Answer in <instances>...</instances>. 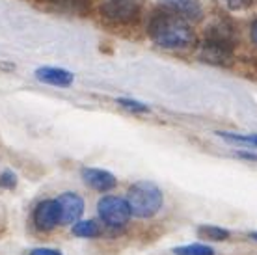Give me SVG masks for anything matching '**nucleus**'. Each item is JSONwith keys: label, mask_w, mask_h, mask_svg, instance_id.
<instances>
[{"label": "nucleus", "mask_w": 257, "mask_h": 255, "mask_svg": "<svg viewBox=\"0 0 257 255\" xmlns=\"http://www.w3.org/2000/svg\"><path fill=\"white\" fill-rule=\"evenodd\" d=\"M149 36L155 43L162 49L177 51V49H188L194 45L196 36L190 28L188 21L181 19L179 15L168 12H157L149 21Z\"/></svg>", "instance_id": "f257e3e1"}, {"label": "nucleus", "mask_w": 257, "mask_h": 255, "mask_svg": "<svg viewBox=\"0 0 257 255\" xmlns=\"http://www.w3.org/2000/svg\"><path fill=\"white\" fill-rule=\"evenodd\" d=\"M235 43H237V38L231 26L225 23H218L209 28L205 41L201 43V49H199V56L203 62H209V64H227L233 58Z\"/></svg>", "instance_id": "f03ea898"}, {"label": "nucleus", "mask_w": 257, "mask_h": 255, "mask_svg": "<svg viewBox=\"0 0 257 255\" xmlns=\"http://www.w3.org/2000/svg\"><path fill=\"white\" fill-rule=\"evenodd\" d=\"M127 203L131 212L138 218H149L157 214L162 207V192L161 188L149 181H140L128 188Z\"/></svg>", "instance_id": "7ed1b4c3"}, {"label": "nucleus", "mask_w": 257, "mask_h": 255, "mask_svg": "<svg viewBox=\"0 0 257 255\" xmlns=\"http://www.w3.org/2000/svg\"><path fill=\"white\" fill-rule=\"evenodd\" d=\"M97 209H99V216L103 218V222H106L108 225H114V227L125 225L131 214H133L127 201L121 198H116V196L103 198L97 203Z\"/></svg>", "instance_id": "20e7f679"}, {"label": "nucleus", "mask_w": 257, "mask_h": 255, "mask_svg": "<svg viewBox=\"0 0 257 255\" xmlns=\"http://www.w3.org/2000/svg\"><path fill=\"white\" fill-rule=\"evenodd\" d=\"M103 13L114 23H131L138 15V0H103Z\"/></svg>", "instance_id": "39448f33"}, {"label": "nucleus", "mask_w": 257, "mask_h": 255, "mask_svg": "<svg viewBox=\"0 0 257 255\" xmlns=\"http://www.w3.org/2000/svg\"><path fill=\"white\" fill-rule=\"evenodd\" d=\"M56 203L60 209V223L69 225V223H77L80 220L84 212V201L80 196L73 194V192H65L56 199Z\"/></svg>", "instance_id": "423d86ee"}, {"label": "nucleus", "mask_w": 257, "mask_h": 255, "mask_svg": "<svg viewBox=\"0 0 257 255\" xmlns=\"http://www.w3.org/2000/svg\"><path fill=\"white\" fill-rule=\"evenodd\" d=\"M34 222L41 231H51L60 223V209L56 199H45L38 205L34 212Z\"/></svg>", "instance_id": "0eeeda50"}, {"label": "nucleus", "mask_w": 257, "mask_h": 255, "mask_svg": "<svg viewBox=\"0 0 257 255\" xmlns=\"http://www.w3.org/2000/svg\"><path fill=\"white\" fill-rule=\"evenodd\" d=\"M161 2L168 12L179 15L185 21H199L203 15L199 0H161Z\"/></svg>", "instance_id": "6e6552de"}, {"label": "nucleus", "mask_w": 257, "mask_h": 255, "mask_svg": "<svg viewBox=\"0 0 257 255\" xmlns=\"http://www.w3.org/2000/svg\"><path fill=\"white\" fill-rule=\"evenodd\" d=\"M82 179L86 185L95 188L99 192H108L116 186V177L106 170H97V168H84Z\"/></svg>", "instance_id": "1a4fd4ad"}, {"label": "nucleus", "mask_w": 257, "mask_h": 255, "mask_svg": "<svg viewBox=\"0 0 257 255\" xmlns=\"http://www.w3.org/2000/svg\"><path fill=\"white\" fill-rule=\"evenodd\" d=\"M36 77L41 82L52 84V86H60V88H67L73 84V73L60 67H39L36 71Z\"/></svg>", "instance_id": "9d476101"}, {"label": "nucleus", "mask_w": 257, "mask_h": 255, "mask_svg": "<svg viewBox=\"0 0 257 255\" xmlns=\"http://www.w3.org/2000/svg\"><path fill=\"white\" fill-rule=\"evenodd\" d=\"M41 2L69 13H84L90 8V0H41Z\"/></svg>", "instance_id": "9b49d317"}, {"label": "nucleus", "mask_w": 257, "mask_h": 255, "mask_svg": "<svg viewBox=\"0 0 257 255\" xmlns=\"http://www.w3.org/2000/svg\"><path fill=\"white\" fill-rule=\"evenodd\" d=\"M101 233V227L99 223L93 222V220H84V222H77L73 225V235L84 236V238H93Z\"/></svg>", "instance_id": "f8f14e48"}, {"label": "nucleus", "mask_w": 257, "mask_h": 255, "mask_svg": "<svg viewBox=\"0 0 257 255\" xmlns=\"http://www.w3.org/2000/svg\"><path fill=\"white\" fill-rule=\"evenodd\" d=\"M198 233L199 236L209 238V240H225V238H229V231L216 227V225H203V227L198 229Z\"/></svg>", "instance_id": "ddd939ff"}, {"label": "nucleus", "mask_w": 257, "mask_h": 255, "mask_svg": "<svg viewBox=\"0 0 257 255\" xmlns=\"http://www.w3.org/2000/svg\"><path fill=\"white\" fill-rule=\"evenodd\" d=\"M175 255H212V248L205 244H188V246H181L174 249Z\"/></svg>", "instance_id": "4468645a"}, {"label": "nucleus", "mask_w": 257, "mask_h": 255, "mask_svg": "<svg viewBox=\"0 0 257 255\" xmlns=\"http://www.w3.org/2000/svg\"><path fill=\"white\" fill-rule=\"evenodd\" d=\"M222 138L231 142H242V144H253L257 146V134H250V136H240V134H231V133H218Z\"/></svg>", "instance_id": "2eb2a0df"}, {"label": "nucleus", "mask_w": 257, "mask_h": 255, "mask_svg": "<svg viewBox=\"0 0 257 255\" xmlns=\"http://www.w3.org/2000/svg\"><path fill=\"white\" fill-rule=\"evenodd\" d=\"M222 6H225L227 10H233V12H238V10H246L253 4V0H218Z\"/></svg>", "instance_id": "dca6fc26"}, {"label": "nucleus", "mask_w": 257, "mask_h": 255, "mask_svg": "<svg viewBox=\"0 0 257 255\" xmlns=\"http://www.w3.org/2000/svg\"><path fill=\"white\" fill-rule=\"evenodd\" d=\"M117 104H121V106H125L128 110H135V112H149L148 104L133 101V99H117Z\"/></svg>", "instance_id": "f3484780"}, {"label": "nucleus", "mask_w": 257, "mask_h": 255, "mask_svg": "<svg viewBox=\"0 0 257 255\" xmlns=\"http://www.w3.org/2000/svg\"><path fill=\"white\" fill-rule=\"evenodd\" d=\"M17 185V181H15V175L12 172H4L0 175V186H4V188H13V186Z\"/></svg>", "instance_id": "a211bd4d"}, {"label": "nucleus", "mask_w": 257, "mask_h": 255, "mask_svg": "<svg viewBox=\"0 0 257 255\" xmlns=\"http://www.w3.org/2000/svg\"><path fill=\"white\" fill-rule=\"evenodd\" d=\"M28 255H62L58 249H51V248H36L32 249Z\"/></svg>", "instance_id": "6ab92c4d"}, {"label": "nucleus", "mask_w": 257, "mask_h": 255, "mask_svg": "<svg viewBox=\"0 0 257 255\" xmlns=\"http://www.w3.org/2000/svg\"><path fill=\"white\" fill-rule=\"evenodd\" d=\"M250 34H251V39H253V43L257 45V21H253V23H251Z\"/></svg>", "instance_id": "aec40b11"}, {"label": "nucleus", "mask_w": 257, "mask_h": 255, "mask_svg": "<svg viewBox=\"0 0 257 255\" xmlns=\"http://www.w3.org/2000/svg\"><path fill=\"white\" fill-rule=\"evenodd\" d=\"M240 157H244V159H248V160H255L257 162V155H253V153H240Z\"/></svg>", "instance_id": "412c9836"}, {"label": "nucleus", "mask_w": 257, "mask_h": 255, "mask_svg": "<svg viewBox=\"0 0 257 255\" xmlns=\"http://www.w3.org/2000/svg\"><path fill=\"white\" fill-rule=\"evenodd\" d=\"M250 236H251V238H255V240H257V233H250Z\"/></svg>", "instance_id": "4be33fe9"}]
</instances>
